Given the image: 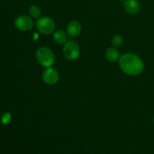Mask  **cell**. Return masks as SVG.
<instances>
[{"label": "cell", "mask_w": 154, "mask_h": 154, "mask_svg": "<svg viewBox=\"0 0 154 154\" xmlns=\"http://www.w3.org/2000/svg\"><path fill=\"white\" fill-rule=\"evenodd\" d=\"M119 65L124 73L129 75H138L144 69V63L137 55L133 54H125L121 56Z\"/></svg>", "instance_id": "obj_1"}, {"label": "cell", "mask_w": 154, "mask_h": 154, "mask_svg": "<svg viewBox=\"0 0 154 154\" xmlns=\"http://www.w3.org/2000/svg\"><path fill=\"white\" fill-rule=\"evenodd\" d=\"M37 61L41 66L45 68H50L55 63V55L54 52L46 47H41L35 53Z\"/></svg>", "instance_id": "obj_2"}, {"label": "cell", "mask_w": 154, "mask_h": 154, "mask_svg": "<svg viewBox=\"0 0 154 154\" xmlns=\"http://www.w3.org/2000/svg\"><path fill=\"white\" fill-rule=\"evenodd\" d=\"M63 52L67 60H75L80 55L79 45L75 41H67L63 46Z\"/></svg>", "instance_id": "obj_3"}, {"label": "cell", "mask_w": 154, "mask_h": 154, "mask_svg": "<svg viewBox=\"0 0 154 154\" xmlns=\"http://www.w3.org/2000/svg\"><path fill=\"white\" fill-rule=\"evenodd\" d=\"M55 26L54 20L49 17H43L39 18L36 22V27L38 30L44 35L52 33L55 29Z\"/></svg>", "instance_id": "obj_4"}, {"label": "cell", "mask_w": 154, "mask_h": 154, "mask_svg": "<svg viewBox=\"0 0 154 154\" xmlns=\"http://www.w3.org/2000/svg\"><path fill=\"white\" fill-rule=\"evenodd\" d=\"M15 27L18 30L22 32H26L31 30L34 26V23L31 17L26 15H21L16 18L14 21Z\"/></svg>", "instance_id": "obj_5"}, {"label": "cell", "mask_w": 154, "mask_h": 154, "mask_svg": "<svg viewBox=\"0 0 154 154\" xmlns=\"http://www.w3.org/2000/svg\"><path fill=\"white\" fill-rule=\"evenodd\" d=\"M59 73L55 69L47 68L42 74V79L45 84L48 85H54L59 81Z\"/></svg>", "instance_id": "obj_6"}, {"label": "cell", "mask_w": 154, "mask_h": 154, "mask_svg": "<svg viewBox=\"0 0 154 154\" xmlns=\"http://www.w3.org/2000/svg\"><path fill=\"white\" fill-rule=\"evenodd\" d=\"M123 8L128 13L136 14L140 11L141 5L137 0H126L123 2Z\"/></svg>", "instance_id": "obj_7"}, {"label": "cell", "mask_w": 154, "mask_h": 154, "mask_svg": "<svg viewBox=\"0 0 154 154\" xmlns=\"http://www.w3.org/2000/svg\"><path fill=\"white\" fill-rule=\"evenodd\" d=\"M66 32H67V35H69L71 37H77L81 32V25L78 21H71L67 26Z\"/></svg>", "instance_id": "obj_8"}, {"label": "cell", "mask_w": 154, "mask_h": 154, "mask_svg": "<svg viewBox=\"0 0 154 154\" xmlns=\"http://www.w3.org/2000/svg\"><path fill=\"white\" fill-rule=\"evenodd\" d=\"M105 58L111 63H114L120 59V52L114 47L109 48L105 52Z\"/></svg>", "instance_id": "obj_9"}, {"label": "cell", "mask_w": 154, "mask_h": 154, "mask_svg": "<svg viewBox=\"0 0 154 154\" xmlns=\"http://www.w3.org/2000/svg\"><path fill=\"white\" fill-rule=\"evenodd\" d=\"M53 38L54 42L58 45H65L67 42V33L63 30H57L54 33Z\"/></svg>", "instance_id": "obj_10"}, {"label": "cell", "mask_w": 154, "mask_h": 154, "mask_svg": "<svg viewBox=\"0 0 154 154\" xmlns=\"http://www.w3.org/2000/svg\"><path fill=\"white\" fill-rule=\"evenodd\" d=\"M29 13L32 18H39L41 16V9L36 5H32L29 9Z\"/></svg>", "instance_id": "obj_11"}, {"label": "cell", "mask_w": 154, "mask_h": 154, "mask_svg": "<svg viewBox=\"0 0 154 154\" xmlns=\"http://www.w3.org/2000/svg\"><path fill=\"white\" fill-rule=\"evenodd\" d=\"M124 40H123V36L120 35H116L113 37L112 41H111V43H112L113 46L115 47V48H118L123 45Z\"/></svg>", "instance_id": "obj_12"}, {"label": "cell", "mask_w": 154, "mask_h": 154, "mask_svg": "<svg viewBox=\"0 0 154 154\" xmlns=\"http://www.w3.org/2000/svg\"><path fill=\"white\" fill-rule=\"evenodd\" d=\"M11 120V114L8 112H6L5 113V114L2 115V117L1 122L2 124L6 125L8 124V123H10Z\"/></svg>", "instance_id": "obj_13"}, {"label": "cell", "mask_w": 154, "mask_h": 154, "mask_svg": "<svg viewBox=\"0 0 154 154\" xmlns=\"http://www.w3.org/2000/svg\"><path fill=\"white\" fill-rule=\"evenodd\" d=\"M119 1H123V0H119Z\"/></svg>", "instance_id": "obj_14"}, {"label": "cell", "mask_w": 154, "mask_h": 154, "mask_svg": "<svg viewBox=\"0 0 154 154\" xmlns=\"http://www.w3.org/2000/svg\"><path fill=\"white\" fill-rule=\"evenodd\" d=\"M153 123H154V117H153Z\"/></svg>", "instance_id": "obj_15"}]
</instances>
